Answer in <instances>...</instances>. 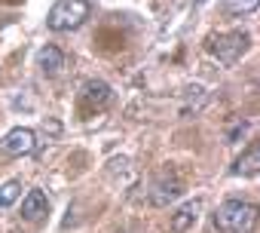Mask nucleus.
I'll list each match as a JSON object with an SVG mask.
<instances>
[{"mask_svg": "<svg viewBox=\"0 0 260 233\" xmlns=\"http://www.w3.org/2000/svg\"><path fill=\"white\" fill-rule=\"evenodd\" d=\"M254 10H257V0H226L223 4V13H230V16H245Z\"/></svg>", "mask_w": 260, "mask_h": 233, "instance_id": "nucleus-12", "label": "nucleus"}, {"mask_svg": "<svg viewBox=\"0 0 260 233\" xmlns=\"http://www.w3.org/2000/svg\"><path fill=\"white\" fill-rule=\"evenodd\" d=\"M19 196H22V181H19V178H13V181H4V184H0V212L13 209Z\"/></svg>", "mask_w": 260, "mask_h": 233, "instance_id": "nucleus-11", "label": "nucleus"}, {"mask_svg": "<svg viewBox=\"0 0 260 233\" xmlns=\"http://www.w3.org/2000/svg\"><path fill=\"white\" fill-rule=\"evenodd\" d=\"M92 16L89 0H58V4L49 10L46 25L49 31L61 34V31H77L80 25H86V19Z\"/></svg>", "mask_w": 260, "mask_h": 233, "instance_id": "nucleus-2", "label": "nucleus"}, {"mask_svg": "<svg viewBox=\"0 0 260 233\" xmlns=\"http://www.w3.org/2000/svg\"><path fill=\"white\" fill-rule=\"evenodd\" d=\"M181 193H184V184H181L175 175H162V178L153 184V190H150V202H153L156 209H166V206L175 202Z\"/></svg>", "mask_w": 260, "mask_h": 233, "instance_id": "nucleus-6", "label": "nucleus"}, {"mask_svg": "<svg viewBox=\"0 0 260 233\" xmlns=\"http://www.w3.org/2000/svg\"><path fill=\"white\" fill-rule=\"evenodd\" d=\"M208 49H211V55L220 62V65H236L242 55H245V49H248V34L245 31H230V34H217V37H211L208 40Z\"/></svg>", "mask_w": 260, "mask_h": 233, "instance_id": "nucleus-3", "label": "nucleus"}, {"mask_svg": "<svg viewBox=\"0 0 260 233\" xmlns=\"http://www.w3.org/2000/svg\"><path fill=\"white\" fill-rule=\"evenodd\" d=\"M0 151L7 157H28V154L37 151V132L28 129V126H16L0 138Z\"/></svg>", "mask_w": 260, "mask_h": 233, "instance_id": "nucleus-4", "label": "nucleus"}, {"mask_svg": "<svg viewBox=\"0 0 260 233\" xmlns=\"http://www.w3.org/2000/svg\"><path fill=\"white\" fill-rule=\"evenodd\" d=\"M83 107H89V110H104L110 101H113V89L104 83V80H89L86 86H83Z\"/></svg>", "mask_w": 260, "mask_h": 233, "instance_id": "nucleus-5", "label": "nucleus"}, {"mask_svg": "<svg viewBox=\"0 0 260 233\" xmlns=\"http://www.w3.org/2000/svg\"><path fill=\"white\" fill-rule=\"evenodd\" d=\"M233 175H245V178H251V175H257L260 172V148L257 144H251L236 163H233V169H230Z\"/></svg>", "mask_w": 260, "mask_h": 233, "instance_id": "nucleus-10", "label": "nucleus"}, {"mask_svg": "<svg viewBox=\"0 0 260 233\" xmlns=\"http://www.w3.org/2000/svg\"><path fill=\"white\" fill-rule=\"evenodd\" d=\"M37 68L46 74V77H55L61 68H64V52L58 49V46H43L40 52H37Z\"/></svg>", "mask_w": 260, "mask_h": 233, "instance_id": "nucleus-9", "label": "nucleus"}, {"mask_svg": "<svg viewBox=\"0 0 260 233\" xmlns=\"http://www.w3.org/2000/svg\"><path fill=\"white\" fill-rule=\"evenodd\" d=\"M196 4H205V0H196Z\"/></svg>", "mask_w": 260, "mask_h": 233, "instance_id": "nucleus-13", "label": "nucleus"}, {"mask_svg": "<svg viewBox=\"0 0 260 233\" xmlns=\"http://www.w3.org/2000/svg\"><path fill=\"white\" fill-rule=\"evenodd\" d=\"M46 212H49L46 193H43V190H28L25 199H22V218H25V221H37V218H43Z\"/></svg>", "mask_w": 260, "mask_h": 233, "instance_id": "nucleus-8", "label": "nucleus"}, {"mask_svg": "<svg viewBox=\"0 0 260 233\" xmlns=\"http://www.w3.org/2000/svg\"><path fill=\"white\" fill-rule=\"evenodd\" d=\"M217 233H251L257 227V206L245 199H226L214 212Z\"/></svg>", "mask_w": 260, "mask_h": 233, "instance_id": "nucleus-1", "label": "nucleus"}, {"mask_svg": "<svg viewBox=\"0 0 260 233\" xmlns=\"http://www.w3.org/2000/svg\"><path fill=\"white\" fill-rule=\"evenodd\" d=\"M199 212H202V202H199V199H190V202L178 206L175 215H172V233H187V230L196 224Z\"/></svg>", "mask_w": 260, "mask_h": 233, "instance_id": "nucleus-7", "label": "nucleus"}]
</instances>
